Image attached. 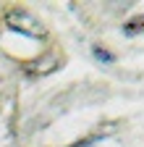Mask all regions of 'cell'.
I'll use <instances>...</instances> for the list:
<instances>
[{
  "instance_id": "3",
  "label": "cell",
  "mask_w": 144,
  "mask_h": 147,
  "mask_svg": "<svg viewBox=\"0 0 144 147\" xmlns=\"http://www.w3.org/2000/svg\"><path fill=\"white\" fill-rule=\"evenodd\" d=\"M92 53H94V58L102 61V63H113V61H115V58H113V53H107V50H102V47H94Z\"/></svg>"
},
{
  "instance_id": "1",
  "label": "cell",
  "mask_w": 144,
  "mask_h": 147,
  "mask_svg": "<svg viewBox=\"0 0 144 147\" xmlns=\"http://www.w3.org/2000/svg\"><path fill=\"white\" fill-rule=\"evenodd\" d=\"M5 26L13 29V32H21V34H26V37H37V40H42V37H45L42 21H40L34 13L24 11V8H11V11L5 13Z\"/></svg>"
},
{
  "instance_id": "2",
  "label": "cell",
  "mask_w": 144,
  "mask_h": 147,
  "mask_svg": "<svg viewBox=\"0 0 144 147\" xmlns=\"http://www.w3.org/2000/svg\"><path fill=\"white\" fill-rule=\"evenodd\" d=\"M123 34H126V37L144 34V16H134L131 21H126V26H123Z\"/></svg>"
}]
</instances>
